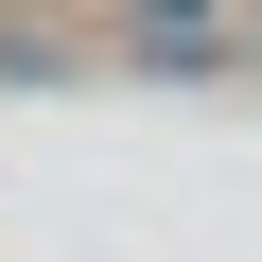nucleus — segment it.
I'll return each instance as SVG.
<instances>
[{"label":"nucleus","instance_id":"obj_1","mask_svg":"<svg viewBox=\"0 0 262 262\" xmlns=\"http://www.w3.org/2000/svg\"><path fill=\"white\" fill-rule=\"evenodd\" d=\"M122 35H140L158 70H227V0H105Z\"/></svg>","mask_w":262,"mask_h":262}]
</instances>
